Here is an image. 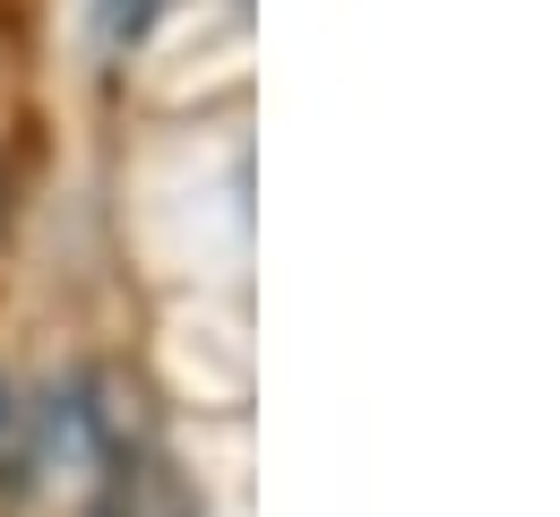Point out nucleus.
Segmentation results:
<instances>
[{"label":"nucleus","mask_w":560,"mask_h":517,"mask_svg":"<svg viewBox=\"0 0 560 517\" xmlns=\"http://www.w3.org/2000/svg\"><path fill=\"white\" fill-rule=\"evenodd\" d=\"M104 517H199V509H190V492H182L155 457H139V466H121V474H113Z\"/></svg>","instance_id":"obj_1"},{"label":"nucleus","mask_w":560,"mask_h":517,"mask_svg":"<svg viewBox=\"0 0 560 517\" xmlns=\"http://www.w3.org/2000/svg\"><path fill=\"white\" fill-rule=\"evenodd\" d=\"M155 9H164V0H95V35H104V52H130L147 26H155Z\"/></svg>","instance_id":"obj_2"}]
</instances>
